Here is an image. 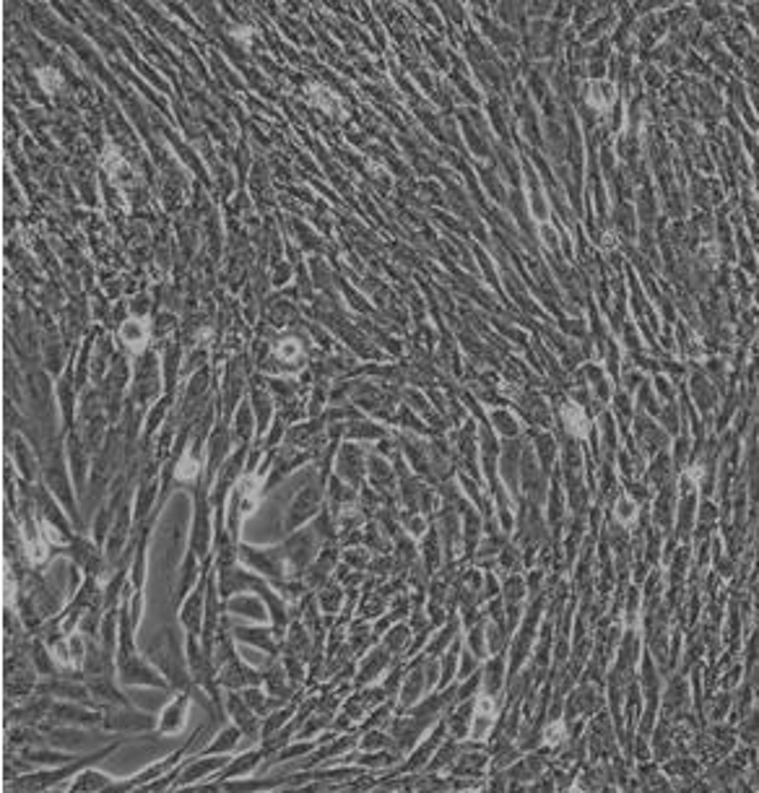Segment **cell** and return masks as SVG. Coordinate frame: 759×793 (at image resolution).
<instances>
[{
  "label": "cell",
  "instance_id": "5",
  "mask_svg": "<svg viewBox=\"0 0 759 793\" xmlns=\"http://www.w3.org/2000/svg\"><path fill=\"white\" fill-rule=\"evenodd\" d=\"M226 765H229V757H226V754H198L195 759H190L185 765L175 768V783H172V788H185L190 783L206 781L209 772L224 770Z\"/></svg>",
  "mask_w": 759,
  "mask_h": 793
},
{
  "label": "cell",
  "instance_id": "31",
  "mask_svg": "<svg viewBox=\"0 0 759 793\" xmlns=\"http://www.w3.org/2000/svg\"><path fill=\"white\" fill-rule=\"evenodd\" d=\"M489 762V754H479V752H460L453 765V775H481L484 765Z\"/></svg>",
  "mask_w": 759,
  "mask_h": 793
},
{
  "label": "cell",
  "instance_id": "14",
  "mask_svg": "<svg viewBox=\"0 0 759 793\" xmlns=\"http://www.w3.org/2000/svg\"><path fill=\"white\" fill-rule=\"evenodd\" d=\"M562 424H564L567 435L573 439H588L590 432H593V422L583 411L580 403H564L562 406Z\"/></svg>",
  "mask_w": 759,
  "mask_h": 793
},
{
  "label": "cell",
  "instance_id": "8",
  "mask_svg": "<svg viewBox=\"0 0 759 793\" xmlns=\"http://www.w3.org/2000/svg\"><path fill=\"white\" fill-rule=\"evenodd\" d=\"M105 710H83L81 705H73L70 699L65 702H52V708L47 713V721L58 723V726H102Z\"/></svg>",
  "mask_w": 759,
  "mask_h": 793
},
{
  "label": "cell",
  "instance_id": "37",
  "mask_svg": "<svg viewBox=\"0 0 759 793\" xmlns=\"http://www.w3.org/2000/svg\"><path fill=\"white\" fill-rule=\"evenodd\" d=\"M611 411H614V416L621 419L624 424L632 422V419H634V398H632V393H627L624 388H621L619 393H614V398H611Z\"/></svg>",
  "mask_w": 759,
  "mask_h": 793
},
{
  "label": "cell",
  "instance_id": "39",
  "mask_svg": "<svg viewBox=\"0 0 759 793\" xmlns=\"http://www.w3.org/2000/svg\"><path fill=\"white\" fill-rule=\"evenodd\" d=\"M544 770V759L533 754V757H526L523 762H517L515 768H510V778H517V781H528V778H536L538 772Z\"/></svg>",
  "mask_w": 759,
  "mask_h": 793
},
{
  "label": "cell",
  "instance_id": "54",
  "mask_svg": "<svg viewBox=\"0 0 759 793\" xmlns=\"http://www.w3.org/2000/svg\"><path fill=\"white\" fill-rule=\"evenodd\" d=\"M645 86H650V89H661L663 86V81H666V76H663V71L661 68H655V65H645Z\"/></svg>",
  "mask_w": 759,
  "mask_h": 793
},
{
  "label": "cell",
  "instance_id": "24",
  "mask_svg": "<svg viewBox=\"0 0 759 793\" xmlns=\"http://www.w3.org/2000/svg\"><path fill=\"white\" fill-rule=\"evenodd\" d=\"M263 684H266V689H268L273 697L279 699L289 697V692H292L289 687H294V684L292 679H289V674H286V669H284V661H276L268 671L263 674Z\"/></svg>",
  "mask_w": 759,
  "mask_h": 793
},
{
  "label": "cell",
  "instance_id": "13",
  "mask_svg": "<svg viewBox=\"0 0 759 793\" xmlns=\"http://www.w3.org/2000/svg\"><path fill=\"white\" fill-rule=\"evenodd\" d=\"M232 629V638L234 640H242V642H250V645H255V648H263V651H268L270 655H279V629L276 627H229Z\"/></svg>",
  "mask_w": 759,
  "mask_h": 793
},
{
  "label": "cell",
  "instance_id": "27",
  "mask_svg": "<svg viewBox=\"0 0 759 793\" xmlns=\"http://www.w3.org/2000/svg\"><path fill=\"white\" fill-rule=\"evenodd\" d=\"M317 499H320V495H317L315 486H307L302 495L297 497V502L292 505V515H289V525H297L299 521H304L310 512H315L317 510Z\"/></svg>",
  "mask_w": 759,
  "mask_h": 793
},
{
  "label": "cell",
  "instance_id": "18",
  "mask_svg": "<svg viewBox=\"0 0 759 793\" xmlns=\"http://www.w3.org/2000/svg\"><path fill=\"white\" fill-rule=\"evenodd\" d=\"M617 96H619V89H617V83L606 81V78H601V81H593L585 86V99H588V107H593V109H601V112H606V109H611V107H617Z\"/></svg>",
  "mask_w": 759,
  "mask_h": 793
},
{
  "label": "cell",
  "instance_id": "52",
  "mask_svg": "<svg viewBox=\"0 0 759 793\" xmlns=\"http://www.w3.org/2000/svg\"><path fill=\"white\" fill-rule=\"evenodd\" d=\"M479 655H473V653L468 651V653H463V661H460V669H458V676H460V679H463V682H466L468 676L471 674H476V671H479V669H476V666H479Z\"/></svg>",
  "mask_w": 759,
  "mask_h": 793
},
{
  "label": "cell",
  "instance_id": "50",
  "mask_svg": "<svg viewBox=\"0 0 759 793\" xmlns=\"http://www.w3.org/2000/svg\"><path fill=\"white\" fill-rule=\"evenodd\" d=\"M276 356L284 359V362H292L297 356H302V346H299V341H294V338H286V341H281V346L276 349Z\"/></svg>",
  "mask_w": 759,
  "mask_h": 793
},
{
  "label": "cell",
  "instance_id": "25",
  "mask_svg": "<svg viewBox=\"0 0 759 793\" xmlns=\"http://www.w3.org/2000/svg\"><path fill=\"white\" fill-rule=\"evenodd\" d=\"M117 781H112V778H107V775H102L99 770L94 768H86L78 772V778L70 783V791H112V785H115Z\"/></svg>",
  "mask_w": 759,
  "mask_h": 793
},
{
  "label": "cell",
  "instance_id": "41",
  "mask_svg": "<svg viewBox=\"0 0 759 793\" xmlns=\"http://www.w3.org/2000/svg\"><path fill=\"white\" fill-rule=\"evenodd\" d=\"M663 770H666V775L692 778V775H697V772H700V765H697L694 759L678 757V759H671V762H666V765H663Z\"/></svg>",
  "mask_w": 759,
  "mask_h": 793
},
{
  "label": "cell",
  "instance_id": "12",
  "mask_svg": "<svg viewBox=\"0 0 759 793\" xmlns=\"http://www.w3.org/2000/svg\"><path fill=\"white\" fill-rule=\"evenodd\" d=\"M180 622H182L187 635L203 632V622H206V591H203V585H198V591H193L185 598V606L180 611Z\"/></svg>",
  "mask_w": 759,
  "mask_h": 793
},
{
  "label": "cell",
  "instance_id": "6",
  "mask_svg": "<svg viewBox=\"0 0 759 793\" xmlns=\"http://www.w3.org/2000/svg\"><path fill=\"white\" fill-rule=\"evenodd\" d=\"M632 432L637 439V448L643 450L645 455H658L668 448V432L661 424H655V419L648 414H634L632 419Z\"/></svg>",
  "mask_w": 759,
  "mask_h": 793
},
{
  "label": "cell",
  "instance_id": "62",
  "mask_svg": "<svg viewBox=\"0 0 759 793\" xmlns=\"http://www.w3.org/2000/svg\"><path fill=\"white\" fill-rule=\"evenodd\" d=\"M608 21H614V16H608V19H598L596 24L590 26V29H588L583 36H585V39H590V36H601V32H606L608 26H611Z\"/></svg>",
  "mask_w": 759,
  "mask_h": 793
},
{
  "label": "cell",
  "instance_id": "10",
  "mask_svg": "<svg viewBox=\"0 0 759 793\" xmlns=\"http://www.w3.org/2000/svg\"><path fill=\"white\" fill-rule=\"evenodd\" d=\"M187 715H190V689L180 692L167 708L162 710L159 721H156V731L162 736H175L182 734L187 723Z\"/></svg>",
  "mask_w": 759,
  "mask_h": 793
},
{
  "label": "cell",
  "instance_id": "40",
  "mask_svg": "<svg viewBox=\"0 0 759 793\" xmlns=\"http://www.w3.org/2000/svg\"><path fill=\"white\" fill-rule=\"evenodd\" d=\"M456 635H458V622L453 619V622H450L447 627L440 629V632H437V638L429 642V651H427V655H434V658H437V655H440V653H442L447 645H453V638H456Z\"/></svg>",
  "mask_w": 759,
  "mask_h": 793
},
{
  "label": "cell",
  "instance_id": "58",
  "mask_svg": "<svg viewBox=\"0 0 759 793\" xmlns=\"http://www.w3.org/2000/svg\"><path fill=\"white\" fill-rule=\"evenodd\" d=\"M632 749H634V757L640 759V762H650V746H648V741H645V736L640 734L637 739H634V744H632Z\"/></svg>",
  "mask_w": 759,
  "mask_h": 793
},
{
  "label": "cell",
  "instance_id": "33",
  "mask_svg": "<svg viewBox=\"0 0 759 793\" xmlns=\"http://www.w3.org/2000/svg\"><path fill=\"white\" fill-rule=\"evenodd\" d=\"M354 744H356V736H341V739H336L333 744H328V746L320 744L317 746V754H312V757L307 759V765H317V762H325V759H330V757H339L341 752L346 754Z\"/></svg>",
  "mask_w": 759,
  "mask_h": 793
},
{
  "label": "cell",
  "instance_id": "51",
  "mask_svg": "<svg viewBox=\"0 0 759 793\" xmlns=\"http://www.w3.org/2000/svg\"><path fill=\"white\" fill-rule=\"evenodd\" d=\"M645 375H643V369L640 367H630L627 369V372H624V380H621V388H624V391L627 393H634L637 391V388H640V385H643L645 382Z\"/></svg>",
  "mask_w": 759,
  "mask_h": 793
},
{
  "label": "cell",
  "instance_id": "38",
  "mask_svg": "<svg viewBox=\"0 0 759 793\" xmlns=\"http://www.w3.org/2000/svg\"><path fill=\"white\" fill-rule=\"evenodd\" d=\"M598 426H601V437H603L606 453H614L617 450V416H614V411H603L598 416Z\"/></svg>",
  "mask_w": 759,
  "mask_h": 793
},
{
  "label": "cell",
  "instance_id": "48",
  "mask_svg": "<svg viewBox=\"0 0 759 793\" xmlns=\"http://www.w3.org/2000/svg\"><path fill=\"white\" fill-rule=\"evenodd\" d=\"M538 455H541V463H544V471H549L551 463H554V439L549 435L538 437Z\"/></svg>",
  "mask_w": 759,
  "mask_h": 793
},
{
  "label": "cell",
  "instance_id": "1",
  "mask_svg": "<svg viewBox=\"0 0 759 793\" xmlns=\"http://www.w3.org/2000/svg\"><path fill=\"white\" fill-rule=\"evenodd\" d=\"M146 655L149 661L159 669L164 674V679L169 682L172 692H185L190 689L195 682H193V674L187 669V655L180 651V642H177V635L172 627H164L156 638L151 640V645L146 648Z\"/></svg>",
  "mask_w": 759,
  "mask_h": 793
},
{
  "label": "cell",
  "instance_id": "64",
  "mask_svg": "<svg viewBox=\"0 0 759 793\" xmlns=\"http://www.w3.org/2000/svg\"><path fill=\"white\" fill-rule=\"evenodd\" d=\"M751 294H754V302H757V305H759V286H757V289H754V292H751Z\"/></svg>",
  "mask_w": 759,
  "mask_h": 793
},
{
  "label": "cell",
  "instance_id": "32",
  "mask_svg": "<svg viewBox=\"0 0 759 793\" xmlns=\"http://www.w3.org/2000/svg\"><path fill=\"white\" fill-rule=\"evenodd\" d=\"M570 726H567V721L564 718H551L546 726H544V731H541V744L544 746H551V749H557V746H562L567 739H570V731H567Z\"/></svg>",
  "mask_w": 759,
  "mask_h": 793
},
{
  "label": "cell",
  "instance_id": "7",
  "mask_svg": "<svg viewBox=\"0 0 759 793\" xmlns=\"http://www.w3.org/2000/svg\"><path fill=\"white\" fill-rule=\"evenodd\" d=\"M494 721H497V697H491L487 692L476 695L473 699V715H471V731H468V739L471 741H487L494 728Z\"/></svg>",
  "mask_w": 759,
  "mask_h": 793
},
{
  "label": "cell",
  "instance_id": "26",
  "mask_svg": "<svg viewBox=\"0 0 759 793\" xmlns=\"http://www.w3.org/2000/svg\"><path fill=\"white\" fill-rule=\"evenodd\" d=\"M29 655H32V666H34L39 674H45V676L58 674L60 666H58V661H55V655H52V648H47V645L39 638L32 640Z\"/></svg>",
  "mask_w": 759,
  "mask_h": 793
},
{
  "label": "cell",
  "instance_id": "11",
  "mask_svg": "<svg viewBox=\"0 0 759 793\" xmlns=\"http://www.w3.org/2000/svg\"><path fill=\"white\" fill-rule=\"evenodd\" d=\"M226 710H229V718L242 728V734L247 739L260 741V715L247 705L242 695H234V689H229V695H226Z\"/></svg>",
  "mask_w": 759,
  "mask_h": 793
},
{
  "label": "cell",
  "instance_id": "19",
  "mask_svg": "<svg viewBox=\"0 0 759 793\" xmlns=\"http://www.w3.org/2000/svg\"><path fill=\"white\" fill-rule=\"evenodd\" d=\"M120 338L122 344L128 346L133 354H143V349L149 344V328H146V320L140 318H130L120 325Z\"/></svg>",
  "mask_w": 759,
  "mask_h": 793
},
{
  "label": "cell",
  "instance_id": "59",
  "mask_svg": "<svg viewBox=\"0 0 759 793\" xmlns=\"http://www.w3.org/2000/svg\"><path fill=\"white\" fill-rule=\"evenodd\" d=\"M715 569H718L723 578H731V575L736 572V567H734V559H731V556H715Z\"/></svg>",
  "mask_w": 759,
  "mask_h": 793
},
{
  "label": "cell",
  "instance_id": "60",
  "mask_svg": "<svg viewBox=\"0 0 759 793\" xmlns=\"http://www.w3.org/2000/svg\"><path fill=\"white\" fill-rule=\"evenodd\" d=\"M541 237H544V242H546V248H551V252H557L559 242H557V232H554V226L541 224Z\"/></svg>",
  "mask_w": 759,
  "mask_h": 793
},
{
  "label": "cell",
  "instance_id": "23",
  "mask_svg": "<svg viewBox=\"0 0 759 793\" xmlns=\"http://www.w3.org/2000/svg\"><path fill=\"white\" fill-rule=\"evenodd\" d=\"M504 674H507V669H504V653H494V658L487 661V666H484V682H481L484 692L491 695V697H497V695L502 692Z\"/></svg>",
  "mask_w": 759,
  "mask_h": 793
},
{
  "label": "cell",
  "instance_id": "2",
  "mask_svg": "<svg viewBox=\"0 0 759 793\" xmlns=\"http://www.w3.org/2000/svg\"><path fill=\"white\" fill-rule=\"evenodd\" d=\"M120 744H122V741H115V744L105 746V749L94 752V754H89V757H76V759H70V762H65V765H60V768H55V770H39V772L29 770V772H23L19 781H13V788H16V791H45V788H55V785H60V781L70 778L73 772H81V770H86L89 765H94V762L105 759L107 754L115 752Z\"/></svg>",
  "mask_w": 759,
  "mask_h": 793
},
{
  "label": "cell",
  "instance_id": "4",
  "mask_svg": "<svg viewBox=\"0 0 759 793\" xmlns=\"http://www.w3.org/2000/svg\"><path fill=\"white\" fill-rule=\"evenodd\" d=\"M102 728L105 731H149V728H156V718L133 710L130 705H107Z\"/></svg>",
  "mask_w": 759,
  "mask_h": 793
},
{
  "label": "cell",
  "instance_id": "16",
  "mask_svg": "<svg viewBox=\"0 0 759 793\" xmlns=\"http://www.w3.org/2000/svg\"><path fill=\"white\" fill-rule=\"evenodd\" d=\"M263 759H268V752L263 749V744H260V749H255V752H245V754H239L237 759H229V765L224 768V772L219 775V778H213V785L216 783L226 781V778H242V775H253L255 772V768L263 762Z\"/></svg>",
  "mask_w": 759,
  "mask_h": 793
},
{
  "label": "cell",
  "instance_id": "34",
  "mask_svg": "<svg viewBox=\"0 0 759 793\" xmlns=\"http://www.w3.org/2000/svg\"><path fill=\"white\" fill-rule=\"evenodd\" d=\"M198 474H200V458L198 453L193 450V453H185L180 461H177V468H175V476L177 481H198Z\"/></svg>",
  "mask_w": 759,
  "mask_h": 793
},
{
  "label": "cell",
  "instance_id": "15",
  "mask_svg": "<svg viewBox=\"0 0 759 793\" xmlns=\"http://www.w3.org/2000/svg\"><path fill=\"white\" fill-rule=\"evenodd\" d=\"M445 728H447V723H445V721L437 723V726H434V731H432V736H429V739H427V741H424V744H421L419 749L411 754V759L406 762V765H403V768L398 770V772H416V770L427 768V762L432 759L434 749H440V746H442V739H445V734H447Z\"/></svg>",
  "mask_w": 759,
  "mask_h": 793
},
{
  "label": "cell",
  "instance_id": "9",
  "mask_svg": "<svg viewBox=\"0 0 759 793\" xmlns=\"http://www.w3.org/2000/svg\"><path fill=\"white\" fill-rule=\"evenodd\" d=\"M216 679H219V684H222L224 689H247V687L260 684V682H263V674L253 671L245 661H239L237 655H232L229 661L219 666V676H216Z\"/></svg>",
  "mask_w": 759,
  "mask_h": 793
},
{
  "label": "cell",
  "instance_id": "22",
  "mask_svg": "<svg viewBox=\"0 0 759 793\" xmlns=\"http://www.w3.org/2000/svg\"><path fill=\"white\" fill-rule=\"evenodd\" d=\"M266 601L263 598H255V596H237V598H229L226 601V611L232 614H245L255 622H266L268 619V609H266Z\"/></svg>",
  "mask_w": 759,
  "mask_h": 793
},
{
  "label": "cell",
  "instance_id": "53",
  "mask_svg": "<svg viewBox=\"0 0 759 793\" xmlns=\"http://www.w3.org/2000/svg\"><path fill=\"white\" fill-rule=\"evenodd\" d=\"M624 486H627V495H630V497H634L637 502H648V499H650V489H648L643 481H637V479L632 481V479H627V481H624Z\"/></svg>",
  "mask_w": 759,
  "mask_h": 793
},
{
  "label": "cell",
  "instance_id": "57",
  "mask_svg": "<svg viewBox=\"0 0 759 793\" xmlns=\"http://www.w3.org/2000/svg\"><path fill=\"white\" fill-rule=\"evenodd\" d=\"M749 378L751 382H759V338L751 344V359H749Z\"/></svg>",
  "mask_w": 759,
  "mask_h": 793
},
{
  "label": "cell",
  "instance_id": "45",
  "mask_svg": "<svg viewBox=\"0 0 759 793\" xmlns=\"http://www.w3.org/2000/svg\"><path fill=\"white\" fill-rule=\"evenodd\" d=\"M650 382H653L655 395H658V398H661L663 403H674V401H676V388L671 385V380H668V378H663V375H653V380H650Z\"/></svg>",
  "mask_w": 759,
  "mask_h": 793
},
{
  "label": "cell",
  "instance_id": "49",
  "mask_svg": "<svg viewBox=\"0 0 759 793\" xmlns=\"http://www.w3.org/2000/svg\"><path fill=\"white\" fill-rule=\"evenodd\" d=\"M619 359H621L619 346L608 341V349H606V375H611V380H619Z\"/></svg>",
  "mask_w": 759,
  "mask_h": 793
},
{
  "label": "cell",
  "instance_id": "36",
  "mask_svg": "<svg viewBox=\"0 0 759 793\" xmlns=\"http://www.w3.org/2000/svg\"><path fill=\"white\" fill-rule=\"evenodd\" d=\"M409 635H411L409 624H396V627H390L385 632V638H383V645H385L390 653L400 655V653H403V648H409Z\"/></svg>",
  "mask_w": 759,
  "mask_h": 793
},
{
  "label": "cell",
  "instance_id": "29",
  "mask_svg": "<svg viewBox=\"0 0 759 793\" xmlns=\"http://www.w3.org/2000/svg\"><path fill=\"white\" fill-rule=\"evenodd\" d=\"M491 426L500 432V437L510 439V437H517L520 435V419L515 414H510L507 409H494L491 411Z\"/></svg>",
  "mask_w": 759,
  "mask_h": 793
},
{
  "label": "cell",
  "instance_id": "55",
  "mask_svg": "<svg viewBox=\"0 0 759 793\" xmlns=\"http://www.w3.org/2000/svg\"><path fill=\"white\" fill-rule=\"evenodd\" d=\"M697 16H700L702 21H715V24H718V19L725 16V8L723 6H700V8H697Z\"/></svg>",
  "mask_w": 759,
  "mask_h": 793
},
{
  "label": "cell",
  "instance_id": "30",
  "mask_svg": "<svg viewBox=\"0 0 759 793\" xmlns=\"http://www.w3.org/2000/svg\"><path fill=\"white\" fill-rule=\"evenodd\" d=\"M689 702V687L681 682V679H671L666 695H663V710L674 713V710H684Z\"/></svg>",
  "mask_w": 759,
  "mask_h": 793
},
{
  "label": "cell",
  "instance_id": "61",
  "mask_svg": "<svg viewBox=\"0 0 759 793\" xmlns=\"http://www.w3.org/2000/svg\"><path fill=\"white\" fill-rule=\"evenodd\" d=\"M728 708H731V697H728V695H720L713 705V721H720L725 713H728Z\"/></svg>",
  "mask_w": 759,
  "mask_h": 793
},
{
  "label": "cell",
  "instance_id": "28",
  "mask_svg": "<svg viewBox=\"0 0 759 793\" xmlns=\"http://www.w3.org/2000/svg\"><path fill=\"white\" fill-rule=\"evenodd\" d=\"M611 515H614V521L619 523V525H632V523L637 521V515H640V502L634 497H630L627 492H621L619 497H617V502H614Z\"/></svg>",
  "mask_w": 759,
  "mask_h": 793
},
{
  "label": "cell",
  "instance_id": "56",
  "mask_svg": "<svg viewBox=\"0 0 759 793\" xmlns=\"http://www.w3.org/2000/svg\"><path fill=\"white\" fill-rule=\"evenodd\" d=\"M36 78H39V81H42V86H45V89H50V91L60 86V76L52 71V68H39V71H36Z\"/></svg>",
  "mask_w": 759,
  "mask_h": 793
},
{
  "label": "cell",
  "instance_id": "17",
  "mask_svg": "<svg viewBox=\"0 0 759 793\" xmlns=\"http://www.w3.org/2000/svg\"><path fill=\"white\" fill-rule=\"evenodd\" d=\"M390 655H393V653L387 651L385 645L374 648V651L370 653V655H367V658H364V661H362V669L356 671V679H354V687L362 689L364 684H370V682H374L377 676H380V674H383V671H385V666H387V663H390Z\"/></svg>",
  "mask_w": 759,
  "mask_h": 793
},
{
  "label": "cell",
  "instance_id": "44",
  "mask_svg": "<svg viewBox=\"0 0 759 793\" xmlns=\"http://www.w3.org/2000/svg\"><path fill=\"white\" fill-rule=\"evenodd\" d=\"M658 419H661V426L666 429L668 435H676L678 424H681V422H678V419H681V414H678V409H676V401H674V403H666V406L661 409V414H658Z\"/></svg>",
  "mask_w": 759,
  "mask_h": 793
},
{
  "label": "cell",
  "instance_id": "63",
  "mask_svg": "<svg viewBox=\"0 0 759 793\" xmlns=\"http://www.w3.org/2000/svg\"><path fill=\"white\" fill-rule=\"evenodd\" d=\"M624 341H627V346H630V349H637V346H640V338H637V328H634L632 323H627V325H624Z\"/></svg>",
  "mask_w": 759,
  "mask_h": 793
},
{
  "label": "cell",
  "instance_id": "20",
  "mask_svg": "<svg viewBox=\"0 0 759 793\" xmlns=\"http://www.w3.org/2000/svg\"><path fill=\"white\" fill-rule=\"evenodd\" d=\"M689 391H692V395H694L692 401L697 403V409H700L702 414L713 411L715 403H718V391H715L713 380L707 378V375H692Z\"/></svg>",
  "mask_w": 759,
  "mask_h": 793
},
{
  "label": "cell",
  "instance_id": "3",
  "mask_svg": "<svg viewBox=\"0 0 759 793\" xmlns=\"http://www.w3.org/2000/svg\"><path fill=\"white\" fill-rule=\"evenodd\" d=\"M117 679L122 687H156V689H172L164 674L153 666L149 658H140L138 653L130 655L128 661L117 663Z\"/></svg>",
  "mask_w": 759,
  "mask_h": 793
},
{
  "label": "cell",
  "instance_id": "42",
  "mask_svg": "<svg viewBox=\"0 0 759 793\" xmlns=\"http://www.w3.org/2000/svg\"><path fill=\"white\" fill-rule=\"evenodd\" d=\"M468 648L473 655L484 658L489 653V645H487V624H473V629L468 632Z\"/></svg>",
  "mask_w": 759,
  "mask_h": 793
},
{
  "label": "cell",
  "instance_id": "43",
  "mask_svg": "<svg viewBox=\"0 0 759 793\" xmlns=\"http://www.w3.org/2000/svg\"><path fill=\"white\" fill-rule=\"evenodd\" d=\"M341 588L336 585V583H328L325 588H323V593H320V609L325 611V614H336L341 606Z\"/></svg>",
  "mask_w": 759,
  "mask_h": 793
},
{
  "label": "cell",
  "instance_id": "35",
  "mask_svg": "<svg viewBox=\"0 0 759 793\" xmlns=\"http://www.w3.org/2000/svg\"><path fill=\"white\" fill-rule=\"evenodd\" d=\"M458 655H460V642H453L440 661V684H437L440 689L447 687V682L458 674Z\"/></svg>",
  "mask_w": 759,
  "mask_h": 793
},
{
  "label": "cell",
  "instance_id": "46",
  "mask_svg": "<svg viewBox=\"0 0 759 793\" xmlns=\"http://www.w3.org/2000/svg\"><path fill=\"white\" fill-rule=\"evenodd\" d=\"M526 585H523V580L517 578V575H513L510 580L504 583V598H507V606L510 604H520V598L526 596Z\"/></svg>",
  "mask_w": 759,
  "mask_h": 793
},
{
  "label": "cell",
  "instance_id": "21",
  "mask_svg": "<svg viewBox=\"0 0 759 793\" xmlns=\"http://www.w3.org/2000/svg\"><path fill=\"white\" fill-rule=\"evenodd\" d=\"M242 736H245L242 728L232 721L229 726H224L222 731H219V736H216L211 744H206L200 749V754H229V752H234V749L239 746Z\"/></svg>",
  "mask_w": 759,
  "mask_h": 793
},
{
  "label": "cell",
  "instance_id": "47",
  "mask_svg": "<svg viewBox=\"0 0 759 793\" xmlns=\"http://www.w3.org/2000/svg\"><path fill=\"white\" fill-rule=\"evenodd\" d=\"M310 96H312V102H315V105H320L323 109H328V112H333V107H339V96L330 94L325 86H315Z\"/></svg>",
  "mask_w": 759,
  "mask_h": 793
}]
</instances>
